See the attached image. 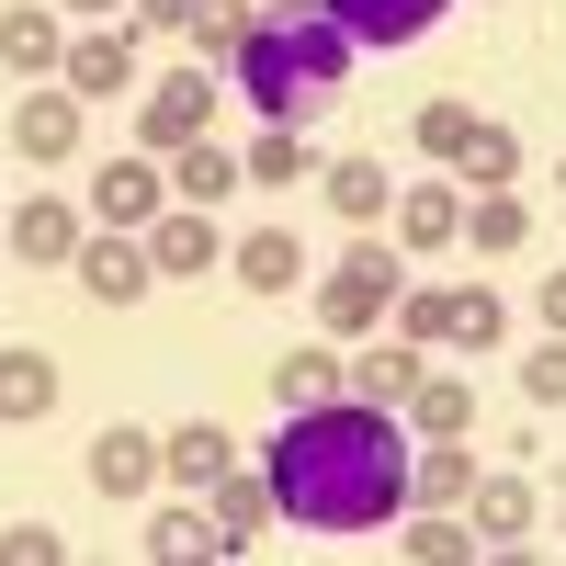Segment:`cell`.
<instances>
[{"mask_svg":"<svg viewBox=\"0 0 566 566\" xmlns=\"http://www.w3.org/2000/svg\"><path fill=\"white\" fill-rule=\"evenodd\" d=\"M453 170H464V193H510V170H522V136H510V125H464Z\"/></svg>","mask_w":566,"mask_h":566,"instance_id":"obj_20","label":"cell"},{"mask_svg":"<svg viewBox=\"0 0 566 566\" xmlns=\"http://www.w3.org/2000/svg\"><path fill=\"white\" fill-rule=\"evenodd\" d=\"M555 533H566V499H555Z\"/></svg>","mask_w":566,"mask_h":566,"instance_id":"obj_41","label":"cell"},{"mask_svg":"<svg viewBox=\"0 0 566 566\" xmlns=\"http://www.w3.org/2000/svg\"><path fill=\"white\" fill-rule=\"evenodd\" d=\"M0 555H12V566H45V555H57V533H45V522H12V533H0Z\"/></svg>","mask_w":566,"mask_h":566,"instance_id":"obj_36","label":"cell"},{"mask_svg":"<svg viewBox=\"0 0 566 566\" xmlns=\"http://www.w3.org/2000/svg\"><path fill=\"white\" fill-rule=\"evenodd\" d=\"M272 510L283 522H317V533H374L386 510H408V442L374 397H317L283 419L272 442Z\"/></svg>","mask_w":566,"mask_h":566,"instance_id":"obj_1","label":"cell"},{"mask_svg":"<svg viewBox=\"0 0 566 566\" xmlns=\"http://www.w3.org/2000/svg\"><path fill=\"white\" fill-rule=\"evenodd\" d=\"M125 12H136V23H159V34H193L205 0H125Z\"/></svg>","mask_w":566,"mask_h":566,"instance_id":"obj_37","label":"cell"},{"mask_svg":"<svg viewBox=\"0 0 566 566\" xmlns=\"http://www.w3.org/2000/svg\"><path fill=\"white\" fill-rule=\"evenodd\" d=\"M522 239H533L522 193H476V216H464V250H488V261H499V250H522Z\"/></svg>","mask_w":566,"mask_h":566,"instance_id":"obj_25","label":"cell"},{"mask_svg":"<svg viewBox=\"0 0 566 566\" xmlns=\"http://www.w3.org/2000/svg\"><path fill=\"white\" fill-rule=\"evenodd\" d=\"M57 57H69L57 12H0V69H23V80H57Z\"/></svg>","mask_w":566,"mask_h":566,"instance_id":"obj_15","label":"cell"},{"mask_svg":"<svg viewBox=\"0 0 566 566\" xmlns=\"http://www.w3.org/2000/svg\"><path fill=\"white\" fill-rule=\"evenodd\" d=\"M408 386H419V352H352V397L408 408Z\"/></svg>","mask_w":566,"mask_h":566,"instance_id":"obj_27","label":"cell"},{"mask_svg":"<svg viewBox=\"0 0 566 566\" xmlns=\"http://www.w3.org/2000/svg\"><path fill=\"white\" fill-rule=\"evenodd\" d=\"M464 544H476V533H464V522H453V510H442V522H419V533H408V555H431V566H453Z\"/></svg>","mask_w":566,"mask_h":566,"instance_id":"obj_34","label":"cell"},{"mask_svg":"<svg viewBox=\"0 0 566 566\" xmlns=\"http://www.w3.org/2000/svg\"><path fill=\"white\" fill-rule=\"evenodd\" d=\"M272 397H283V408L340 397V352H283V363H272Z\"/></svg>","mask_w":566,"mask_h":566,"instance_id":"obj_24","label":"cell"},{"mask_svg":"<svg viewBox=\"0 0 566 566\" xmlns=\"http://www.w3.org/2000/svg\"><path fill=\"white\" fill-rule=\"evenodd\" d=\"M148 261H159L170 283L216 272V261H227V239H216V205H181V216H159V227H148Z\"/></svg>","mask_w":566,"mask_h":566,"instance_id":"obj_7","label":"cell"},{"mask_svg":"<svg viewBox=\"0 0 566 566\" xmlns=\"http://www.w3.org/2000/svg\"><path fill=\"white\" fill-rule=\"evenodd\" d=\"M328 23H340L352 45H408V34H431L442 23V0H317Z\"/></svg>","mask_w":566,"mask_h":566,"instance_id":"obj_8","label":"cell"},{"mask_svg":"<svg viewBox=\"0 0 566 566\" xmlns=\"http://www.w3.org/2000/svg\"><path fill=\"white\" fill-rule=\"evenodd\" d=\"M227 272H239L250 295H283V283L306 272V250H295V227H250V239L227 250Z\"/></svg>","mask_w":566,"mask_h":566,"instance_id":"obj_13","label":"cell"},{"mask_svg":"<svg viewBox=\"0 0 566 566\" xmlns=\"http://www.w3.org/2000/svg\"><path fill=\"white\" fill-rule=\"evenodd\" d=\"M69 272H80L91 295H103V306H136V295H148V272H159V261L136 250L125 227H103V239H80V250H69Z\"/></svg>","mask_w":566,"mask_h":566,"instance_id":"obj_5","label":"cell"},{"mask_svg":"<svg viewBox=\"0 0 566 566\" xmlns=\"http://www.w3.org/2000/svg\"><path fill=\"white\" fill-rule=\"evenodd\" d=\"M340 80H352V34L328 23V12H261L250 45H239V91L261 103V125H306L340 103Z\"/></svg>","mask_w":566,"mask_h":566,"instance_id":"obj_2","label":"cell"},{"mask_svg":"<svg viewBox=\"0 0 566 566\" xmlns=\"http://www.w3.org/2000/svg\"><path fill=\"white\" fill-rule=\"evenodd\" d=\"M57 12H80V23H114V12H125V0H57Z\"/></svg>","mask_w":566,"mask_h":566,"instance_id":"obj_39","label":"cell"},{"mask_svg":"<svg viewBox=\"0 0 566 566\" xmlns=\"http://www.w3.org/2000/svg\"><path fill=\"white\" fill-rule=\"evenodd\" d=\"M397 295H408V283H397V261H386V250L363 239V250H352L340 272L317 283V317H328V340H363L374 317H397Z\"/></svg>","mask_w":566,"mask_h":566,"instance_id":"obj_3","label":"cell"},{"mask_svg":"<svg viewBox=\"0 0 566 566\" xmlns=\"http://www.w3.org/2000/svg\"><path fill=\"white\" fill-rule=\"evenodd\" d=\"M57 408V363L45 352H0V419H45Z\"/></svg>","mask_w":566,"mask_h":566,"instance_id":"obj_23","label":"cell"},{"mask_svg":"<svg viewBox=\"0 0 566 566\" xmlns=\"http://www.w3.org/2000/svg\"><path fill=\"white\" fill-rule=\"evenodd\" d=\"M295 170H306V125H261V148H250V181H272V193H283Z\"/></svg>","mask_w":566,"mask_h":566,"instance_id":"obj_31","label":"cell"},{"mask_svg":"<svg viewBox=\"0 0 566 566\" xmlns=\"http://www.w3.org/2000/svg\"><path fill=\"white\" fill-rule=\"evenodd\" d=\"M397 227H408V250H453L464 239V193L453 181H419V193H397Z\"/></svg>","mask_w":566,"mask_h":566,"instance_id":"obj_17","label":"cell"},{"mask_svg":"<svg viewBox=\"0 0 566 566\" xmlns=\"http://www.w3.org/2000/svg\"><path fill=\"white\" fill-rule=\"evenodd\" d=\"M239 181H250V159H227L216 136H193V148H170V193H181V205H227Z\"/></svg>","mask_w":566,"mask_h":566,"instance_id":"obj_11","label":"cell"},{"mask_svg":"<svg viewBox=\"0 0 566 566\" xmlns=\"http://www.w3.org/2000/svg\"><path fill=\"white\" fill-rule=\"evenodd\" d=\"M250 0H205V12H193V45H205V57H239V45H250Z\"/></svg>","mask_w":566,"mask_h":566,"instance_id":"obj_30","label":"cell"},{"mask_svg":"<svg viewBox=\"0 0 566 566\" xmlns=\"http://www.w3.org/2000/svg\"><path fill=\"white\" fill-rule=\"evenodd\" d=\"M159 205H170V170H148V159L103 170V227H159Z\"/></svg>","mask_w":566,"mask_h":566,"instance_id":"obj_19","label":"cell"},{"mask_svg":"<svg viewBox=\"0 0 566 566\" xmlns=\"http://www.w3.org/2000/svg\"><path fill=\"white\" fill-rule=\"evenodd\" d=\"M216 522H227V533L250 544V533L272 522V476H216Z\"/></svg>","mask_w":566,"mask_h":566,"instance_id":"obj_29","label":"cell"},{"mask_svg":"<svg viewBox=\"0 0 566 566\" xmlns=\"http://www.w3.org/2000/svg\"><path fill=\"white\" fill-rule=\"evenodd\" d=\"M272 12H317V0H272Z\"/></svg>","mask_w":566,"mask_h":566,"instance_id":"obj_40","label":"cell"},{"mask_svg":"<svg viewBox=\"0 0 566 566\" xmlns=\"http://www.w3.org/2000/svg\"><path fill=\"white\" fill-rule=\"evenodd\" d=\"M499 328H510V306L488 295V283H464V295L442 306V340H464V352H488V340H499Z\"/></svg>","mask_w":566,"mask_h":566,"instance_id":"obj_28","label":"cell"},{"mask_svg":"<svg viewBox=\"0 0 566 566\" xmlns=\"http://www.w3.org/2000/svg\"><path fill=\"white\" fill-rule=\"evenodd\" d=\"M464 488H476L464 442H419V453H408V499H419V510H464Z\"/></svg>","mask_w":566,"mask_h":566,"instance_id":"obj_18","label":"cell"},{"mask_svg":"<svg viewBox=\"0 0 566 566\" xmlns=\"http://www.w3.org/2000/svg\"><path fill=\"white\" fill-rule=\"evenodd\" d=\"M57 80L80 91V103H114V91L136 80V45H125L114 23H91V34H69V57H57Z\"/></svg>","mask_w":566,"mask_h":566,"instance_id":"obj_6","label":"cell"},{"mask_svg":"<svg viewBox=\"0 0 566 566\" xmlns=\"http://www.w3.org/2000/svg\"><path fill=\"white\" fill-rule=\"evenodd\" d=\"M205 125H216V80L181 69V80H159V91H148V148H159V159H170V148H193Z\"/></svg>","mask_w":566,"mask_h":566,"instance_id":"obj_9","label":"cell"},{"mask_svg":"<svg viewBox=\"0 0 566 566\" xmlns=\"http://www.w3.org/2000/svg\"><path fill=\"white\" fill-rule=\"evenodd\" d=\"M148 555H159V566H181V555H239V533H227L216 510H159V533H148Z\"/></svg>","mask_w":566,"mask_h":566,"instance_id":"obj_22","label":"cell"},{"mask_svg":"<svg viewBox=\"0 0 566 566\" xmlns=\"http://www.w3.org/2000/svg\"><path fill=\"white\" fill-rule=\"evenodd\" d=\"M91 488L103 499H148L159 488V431H103L91 442Z\"/></svg>","mask_w":566,"mask_h":566,"instance_id":"obj_10","label":"cell"},{"mask_svg":"<svg viewBox=\"0 0 566 566\" xmlns=\"http://www.w3.org/2000/svg\"><path fill=\"white\" fill-rule=\"evenodd\" d=\"M12 250H23V261H69V250H80V216H69L57 193H34V205H12Z\"/></svg>","mask_w":566,"mask_h":566,"instance_id":"obj_21","label":"cell"},{"mask_svg":"<svg viewBox=\"0 0 566 566\" xmlns=\"http://www.w3.org/2000/svg\"><path fill=\"white\" fill-rule=\"evenodd\" d=\"M328 205H340L352 227H374V216H386V205H397V181H386V170H374V159H340V170H328Z\"/></svg>","mask_w":566,"mask_h":566,"instance_id":"obj_26","label":"cell"},{"mask_svg":"<svg viewBox=\"0 0 566 566\" xmlns=\"http://www.w3.org/2000/svg\"><path fill=\"white\" fill-rule=\"evenodd\" d=\"M544 328L566 340V272H544Z\"/></svg>","mask_w":566,"mask_h":566,"instance_id":"obj_38","label":"cell"},{"mask_svg":"<svg viewBox=\"0 0 566 566\" xmlns=\"http://www.w3.org/2000/svg\"><path fill=\"white\" fill-rule=\"evenodd\" d=\"M12 148H23V159H45V170L80 159V91H69V80H57V91H23V103H12Z\"/></svg>","mask_w":566,"mask_h":566,"instance_id":"obj_4","label":"cell"},{"mask_svg":"<svg viewBox=\"0 0 566 566\" xmlns=\"http://www.w3.org/2000/svg\"><path fill=\"white\" fill-rule=\"evenodd\" d=\"M408 419H419V442H464V431H476V386L419 374V386H408Z\"/></svg>","mask_w":566,"mask_h":566,"instance_id":"obj_14","label":"cell"},{"mask_svg":"<svg viewBox=\"0 0 566 566\" xmlns=\"http://www.w3.org/2000/svg\"><path fill=\"white\" fill-rule=\"evenodd\" d=\"M464 125H476L464 103H419V148H431V159H453V148H464Z\"/></svg>","mask_w":566,"mask_h":566,"instance_id":"obj_33","label":"cell"},{"mask_svg":"<svg viewBox=\"0 0 566 566\" xmlns=\"http://www.w3.org/2000/svg\"><path fill=\"white\" fill-rule=\"evenodd\" d=\"M159 476H170V488H216V476H227V431H216V419L159 431Z\"/></svg>","mask_w":566,"mask_h":566,"instance_id":"obj_12","label":"cell"},{"mask_svg":"<svg viewBox=\"0 0 566 566\" xmlns=\"http://www.w3.org/2000/svg\"><path fill=\"white\" fill-rule=\"evenodd\" d=\"M464 522H476V544H522V533H533V488H522V476L464 488Z\"/></svg>","mask_w":566,"mask_h":566,"instance_id":"obj_16","label":"cell"},{"mask_svg":"<svg viewBox=\"0 0 566 566\" xmlns=\"http://www.w3.org/2000/svg\"><path fill=\"white\" fill-rule=\"evenodd\" d=\"M522 397L533 408H566V340L544 328V352H522Z\"/></svg>","mask_w":566,"mask_h":566,"instance_id":"obj_32","label":"cell"},{"mask_svg":"<svg viewBox=\"0 0 566 566\" xmlns=\"http://www.w3.org/2000/svg\"><path fill=\"white\" fill-rule=\"evenodd\" d=\"M442 306L453 295H397V328H408V340H442Z\"/></svg>","mask_w":566,"mask_h":566,"instance_id":"obj_35","label":"cell"}]
</instances>
